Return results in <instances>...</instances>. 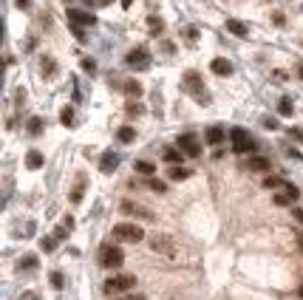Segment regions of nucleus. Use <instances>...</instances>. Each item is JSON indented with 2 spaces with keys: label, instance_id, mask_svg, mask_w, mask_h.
I'll return each instance as SVG.
<instances>
[{
  "label": "nucleus",
  "instance_id": "7",
  "mask_svg": "<svg viewBox=\"0 0 303 300\" xmlns=\"http://www.w3.org/2000/svg\"><path fill=\"white\" fill-rule=\"evenodd\" d=\"M125 63L131 68H136V71H145V68L151 66V54H148V49H134V51H128Z\"/></svg>",
  "mask_w": 303,
  "mask_h": 300
},
{
  "label": "nucleus",
  "instance_id": "44",
  "mask_svg": "<svg viewBox=\"0 0 303 300\" xmlns=\"http://www.w3.org/2000/svg\"><path fill=\"white\" fill-rule=\"evenodd\" d=\"M122 6H125V9H128V6H131V0H122Z\"/></svg>",
  "mask_w": 303,
  "mask_h": 300
},
{
  "label": "nucleus",
  "instance_id": "22",
  "mask_svg": "<svg viewBox=\"0 0 303 300\" xmlns=\"http://www.w3.org/2000/svg\"><path fill=\"white\" fill-rule=\"evenodd\" d=\"M134 170L136 173H142V176H153V173H156V167H153L151 162H142V159L134 165Z\"/></svg>",
  "mask_w": 303,
  "mask_h": 300
},
{
  "label": "nucleus",
  "instance_id": "36",
  "mask_svg": "<svg viewBox=\"0 0 303 300\" xmlns=\"http://www.w3.org/2000/svg\"><path fill=\"white\" fill-rule=\"evenodd\" d=\"M139 114H142V105L131 102V105H128V117H139Z\"/></svg>",
  "mask_w": 303,
  "mask_h": 300
},
{
  "label": "nucleus",
  "instance_id": "38",
  "mask_svg": "<svg viewBox=\"0 0 303 300\" xmlns=\"http://www.w3.org/2000/svg\"><path fill=\"white\" fill-rule=\"evenodd\" d=\"M264 128H272V131H275V128H278V122H275L272 117H264Z\"/></svg>",
  "mask_w": 303,
  "mask_h": 300
},
{
  "label": "nucleus",
  "instance_id": "45",
  "mask_svg": "<svg viewBox=\"0 0 303 300\" xmlns=\"http://www.w3.org/2000/svg\"><path fill=\"white\" fill-rule=\"evenodd\" d=\"M23 300H37V298H34V295H26V298H23Z\"/></svg>",
  "mask_w": 303,
  "mask_h": 300
},
{
  "label": "nucleus",
  "instance_id": "23",
  "mask_svg": "<svg viewBox=\"0 0 303 300\" xmlns=\"http://www.w3.org/2000/svg\"><path fill=\"white\" fill-rule=\"evenodd\" d=\"M264 187H269V190H284V187H286V182H284V179H278V176H267V179H264Z\"/></svg>",
  "mask_w": 303,
  "mask_h": 300
},
{
  "label": "nucleus",
  "instance_id": "1",
  "mask_svg": "<svg viewBox=\"0 0 303 300\" xmlns=\"http://www.w3.org/2000/svg\"><path fill=\"white\" fill-rule=\"evenodd\" d=\"M131 286H136V278L134 275H114V278H108L105 283H102V292L105 295H122V292H128Z\"/></svg>",
  "mask_w": 303,
  "mask_h": 300
},
{
  "label": "nucleus",
  "instance_id": "15",
  "mask_svg": "<svg viewBox=\"0 0 303 300\" xmlns=\"http://www.w3.org/2000/svg\"><path fill=\"white\" fill-rule=\"evenodd\" d=\"M227 29L236 34V37H247V34H250V29H247L241 20H227Z\"/></svg>",
  "mask_w": 303,
  "mask_h": 300
},
{
  "label": "nucleus",
  "instance_id": "39",
  "mask_svg": "<svg viewBox=\"0 0 303 300\" xmlns=\"http://www.w3.org/2000/svg\"><path fill=\"white\" fill-rule=\"evenodd\" d=\"M111 300H145V295H125V298H111Z\"/></svg>",
  "mask_w": 303,
  "mask_h": 300
},
{
  "label": "nucleus",
  "instance_id": "31",
  "mask_svg": "<svg viewBox=\"0 0 303 300\" xmlns=\"http://www.w3.org/2000/svg\"><path fill=\"white\" fill-rule=\"evenodd\" d=\"M60 122H63V125H71V122H74V108H63V114H60Z\"/></svg>",
  "mask_w": 303,
  "mask_h": 300
},
{
  "label": "nucleus",
  "instance_id": "3",
  "mask_svg": "<svg viewBox=\"0 0 303 300\" xmlns=\"http://www.w3.org/2000/svg\"><path fill=\"white\" fill-rule=\"evenodd\" d=\"M114 238L117 241H131V244H136V241L145 238V233H142L139 224H117L114 227Z\"/></svg>",
  "mask_w": 303,
  "mask_h": 300
},
{
  "label": "nucleus",
  "instance_id": "46",
  "mask_svg": "<svg viewBox=\"0 0 303 300\" xmlns=\"http://www.w3.org/2000/svg\"><path fill=\"white\" fill-rule=\"evenodd\" d=\"M298 292H301V298H303V283H301V289H298Z\"/></svg>",
  "mask_w": 303,
  "mask_h": 300
},
{
  "label": "nucleus",
  "instance_id": "34",
  "mask_svg": "<svg viewBox=\"0 0 303 300\" xmlns=\"http://www.w3.org/2000/svg\"><path fill=\"white\" fill-rule=\"evenodd\" d=\"M148 184H151V190H153V193H165V190H168L165 184H162V182H156V179H151Z\"/></svg>",
  "mask_w": 303,
  "mask_h": 300
},
{
  "label": "nucleus",
  "instance_id": "16",
  "mask_svg": "<svg viewBox=\"0 0 303 300\" xmlns=\"http://www.w3.org/2000/svg\"><path fill=\"white\" fill-rule=\"evenodd\" d=\"M207 142H210V145H221V142H224V128L213 125V128L207 131Z\"/></svg>",
  "mask_w": 303,
  "mask_h": 300
},
{
  "label": "nucleus",
  "instance_id": "14",
  "mask_svg": "<svg viewBox=\"0 0 303 300\" xmlns=\"http://www.w3.org/2000/svg\"><path fill=\"white\" fill-rule=\"evenodd\" d=\"M26 165H29V170H40V167H43V153H40V150H29Z\"/></svg>",
  "mask_w": 303,
  "mask_h": 300
},
{
  "label": "nucleus",
  "instance_id": "6",
  "mask_svg": "<svg viewBox=\"0 0 303 300\" xmlns=\"http://www.w3.org/2000/svg\"><path fill=\"white\" fill-rule=\"evenodd\" d=\"M119 210L125 213V216H134V218H142V221H153V210H148V207H142V204H134V201H122L119 204Z\"/></svg>",
  "mask_w": 303,
  "mask_h": 300
},
{
  "label": "nucleus",
  "instance_id": "11",
  "mask_svg": "<svg viewBox=\"0 0 303 300\" xmlns=\"http://www.w3.org/2000/svg\"><path fill=\"white\" fill-rule=\"evenodd\" d=\"M117 165H119V156L114 153V150H105L102 159H100V170H102V173H114Z\"/></svg>",
  "mask_w": 303,
  "mask_h": 300
},
{
  "label": "nucleus",
  "instance_id": "25",
  "mask_svg": "<svg viewBox=\"0 0 303 300\" xmlns=\"http://www.w3.org/2000/svg\"><path fill=\"white\" fill-rule=\"evenodd\" d=\"M83 190H85V182L80 179V182H77V187L71 190V201H74V204H80V201H83Z\"/></svg>",
  "mask_w": 303,
  "mask_h": 300
},
{
  "label": "nucleus",
  "instance_id": "40",
  "mask_svg": "<svg viewBox=\"0 0 303 300\" xmlns=\"http://www.w3.org/2000/svg\"><path fill=\"white\" fill-rule=\"evenodd\" d=\"M292 216H295V221H298V224H301V227H303V210H295Z\"/></svg>",
  "mask_w": 303,
  "mask_h": 300
},
{
  "label": "nucleus",
  "instance_id": "26",
  "mask_svg": "<svg viewBox=\"0 0 303 300\" xmlns=\"http://www.w3.org/2000/svg\"><path fill=\"white\" fill-rule=\"evenodd\" d=\"M54 247H57V238H54V235H49V238L40 241V250L43 252H54Z\"/></svg>",
  "mask_w": 303,
  "mask_h": 300
},
{
  "label": "nucleus",
  "instance_id": "28",
  "mask_svg": "<svg viewBox=\"0 0 303 300\" xmlns=\"http://www.w3.org/2000/svg\"><path fill=\"white\" fill-rule=\"evenodd\" d=\"M272 201H275L278 207H286V204H292V201H295V199H292V196H289L286 190H284V193H278V196H275V199H272Z\"/></svg>",
  "mask_w": 303,
  "mask_h": 300
},
{
  "label": "nucleus",
  "instance_id": "37",
  "mask_svg": "<svg viewBox=\"0 0 303 300\" xmlns=\"http://www.w3.org/2000/svg\"><path fill=\"white\" fill-rule=\"evenodd\" d=\"M289 136H292L295 142H303V131H301V128H289Z\"/></svg>",
  "mask_w": 303,
  "mask_h": 300
},
{
  "label": "nucleus",
  "instance_id": "2",
  "mask_svg": "<svg viewBox=\"0 0 303 300\" xmlns=\"http://www.w3.org/2000/svg\"><path fill=\"white\" fill-rule=\"evenodd\" d=\"M122 261H125V255H122V250L114 247V244H105V247L100 250V267L119 269V267H122Z\"/></svg>",
  "mask_w": 303,
  "mask_h": 300
},
{
  "label": "nucleus",
  "instance_id": "41",
  "mask_svg": "<svg viewBox=\"0 0 303 300\" xmlns=\"http://www.w3.org/2000/svg\"><path fill=\"white\" fill-rule=\"evenodd\" d=\"M17 6H20V9H26V6H29V0H15Z\"/></svg>",
  "mask_w": 303,
  "mask_h": 300
},
{
  "label": "nucleus",
  "instance_id": "4",
  "mask_svg": "<svg viewBox=\"0 0 303 300\" xmlns=\"http://www.w3.org/2000/svg\"><path fill=\"white\" fill-rule=\"evenodd\" d=\"M151 250L153 252H159V255H168V258H176V241H173V238H170V235H153L151 238Z\"/></svg>",
  "mask_w": 303,
  "mask_h": 300
},
{
  "label": "nucleus",
  "instance_id": "12",
  "mask_svg": "<svg viewBox=\"0 0 303 300\" xmlns=\"http://www.w3.org/2000/svg\"><path fill=\"white\" fill-rule=\"evenodd\" d=\"M210 68H213V74H219V77H230V74H233V63L224 60V57H216Z\"/></svg>",
  "mask_w": 303,
  "mask_h": 300
},
{
  "label": "nucleus",
  "instance_id": "17",
  "mask_svg": "<svg viewBox=\"0 0 303 300\" xmlns=\"http://www.w3.org/2000/svg\"><path fill=\"white\" fill-rule=\"evenodd\" d=\"M134 136H136V131L131 128V125H125V128H119V131H117V139L122 142V145H128V142H134Z\"/></svg>",
  "mask_w": 303,
  "mask_h": 300
},
{
  "label": "nucleus",
  "instance_id": "5",
  "mask_svg": "<svg viewBox=\"0 0 303 300\" xmlns=\"http://www.w3.org/2000/svg\"><path fill=\"white\" fill-rule=\"evenodd\" d=\"M230 142H233V150L236 153H250L252 150V139H250V133L244 128H233L230 131Z\"/></svg>",
  "mask_w": 303,
  "mask_h": 300
},
{
  "label": "nucleus",
  "instance_id": "10",
  "mask_svg": "<svg viewBox=\"0 0 303 300\" xmlns=\"http://www.w3.org/2000/svg\"><path fill=\"white\" fill-rule=\"evenodd\" d=\"M68 20H74L77 26H94L97 23V17L83 12V9H68Z\"/></svg>",
  "mask_w": 303,
  "mask_h": 300
},
{
  "label": "nucleus",
  "instance_id": "21",
  "mask_svg": "<svg viewBox=\"0 0 303 300\" xmlns=\"http://www.w3.org/2000/svg\"><path fill=\"white\" fill-rule=\"evenodd\" d=\"M278 114H281V117H292V114H295V108H292V100H289V97H284V100L278 102Z\"/></svg>",
  "mask_w": 303,
  "mask_h": 300
},
{
  "label": "nucleus",
  "instance_id": "43",
  "mask_svg": "<svg viewBox=\"0 0 303 300\" xmlns=\"http://www.w3.org/2000/svg\"><path fill=\"white\" fill-rule=\"evenodd\" d=\"M298 247L303 250V235H298Z\"/></svg>",
  "mask_w": 303,
  "mask_h": 300
},
{
  "label": "nucleus",
  "instance_id": "35",
  "mask_svg": "<svg viewBox=\"0 0 303 300\" xmlns=\"http://www.w3.org/2000/svg\"><path fill=\"white\" fill-rule=\"evenodd\" d=\"M148 26H151V32H162V20H159V17H151Z\"/></svg>",
  "mask_w": 303,
  "mask_h": 300
},
{
  "label": "nucleus",
  "instance_id": "24",
  "mask_svg": "<svg viewBox=\"0 0 303 300\" xmlns=\"http://www.w3.org/2000/svg\"><path fill=\"white\" fill-rule=\"evenodd\" d=\"M125 94H128V97H142V85L136 83V80H128V83H125Z\"/></svg>",
  "mask_w": 303,
  "mask_h": 300
},
{
  "label": "nucleus",
  "instance_id": "13",
  "mask_svg": "<svg viewBox=\"0 0 303 300\" xmlns=\"http://www.w3.org/2000/svg\"><path fill=\"white\" fill-rule=\"evenodd\" d=\"M168 179H170V182H185V179H190V170H187V167L173 165L168 170Z\"/></svg>",
  "mask_w": 303,
  "mask_h": 300
},
{
  "label": "nucleus",
  "instance_id": "42",
  "mask_svg": "<svg viewBox=\"0 0 303 300\" xmlns=\"http://www.w3.org/2000/svg\"><path fill=\"white\" fill-rule=\"evenodd\" d=\"M298 77L303 80V63H298Z\"/></svg>",
  "mask_w": 303,
  "mask_h": 300
},
{
  "label": "nucleus",
  "instance_id": "33",
  "mask_svg": "<svg viewBox=\"0 0 303 300\" xmlns=\"http://www.w3.org/2000/svg\"><path fill=\"white\" fill-rule=\"evenodd\" d=\"M83 71H88V74H94V71H97V63H94L91 57H85V60H83Z\"/></svg>",
  "mask_w": 303,
  "mask_h": 300
},
{
  "label": "nucleus",
  "instance_id": "19",
  "mask_svg": "<svg viewBox=\"0 0 303 300\" xmlns=\"http://www.w3.org/2000/svg\"><path fill=\"white\" fill-rule=\"evenodd\" d=\"M182 159H185V150H176V148L165 150V162H170V165H179Z\"/></svg>",
  "mask_w": 303,
  "mask_h": 300
},
{
  "label": "nucleus",
  "instance_id": "29",
  "mask_svg": "<svg viewBox=\"0 0 303 300\" xmlns=\"http://www.w3.org/2000/svg\"><path fill=\"white\" fill-rule=\"evenodd\" d=\"M51 286H54V289H63V286H66L63 272H51Z\"/></svg>",
  "mask_w": 303,
  "mask_h": 300
},
{
  "label": "nucleus",
  "instance_id": "30",
  "mask_svg": "<svg viewBox=\"0 0 303 300\" xmlns=\"http://www.w3.org/2000/svg\"><path fill=\"white\" fill-rule=\"evenodd\" d=\"M37 267V258L34 255H26V258H20V269H34Z\"/></svg>",
  "mask_w": 303,
  "mask_h": 300
},
{
  "label": "nucleus",
  "instance_id": "27",
  "mask_svg": "<svg viewBox=\"0 0 303 300\" xmlns=\"http://www.w3.org/2000/svg\"><path fill=\"white\" fill-rule=\"evenodd\" d=\"M40 71H43L46 77H51V74H54V60H51V57H43V63H40Z\"/></svg>",
  "mask_w": 303,
  "mask_h": 300
},
{
  "label": "nucleus",
  "instance_id": "20",
  "mask_svg": "<svg viewBox=\"0 0 303 300\" xmlns=\"http://www.w3.org/2000/svg\"><path fill=\"white\" fill-rule=\"evenodd\" d=\"M43 128H46V122H43L40 117L29 119V133H32V136H40V133H43Z\"/></svg>",
  "mask_w": 303,
  "mask_h": 300
},
{
  "label": "nucleus",
  "instance_id": "32",
  "mask_svg": "<svg viewBox=\"0 0 303 300\" xmlns=\"http://www.w3.org/2000/svg\"><path fill=\"white\" fill-rule=\"evenodd\" d=\"M68 233H71V227H66V224H63V227H57V230H54V238H57V241H63Z\"/></svg>",
  "mask_w": 303,
  "mask_h": 300
},
{
  "label": "nucleus",
  "instance_id": "18",
  "mask_svg": "<svg viewBox=\"0 0 303 300\" xmlns=\"http://www.w3.org/2000/svg\"><path fill=\"white\" fill-rule=\"evenodd\" d=\"M250 170H258V173H267V170H269V162H267L264 156H252V159H250Z\"/></svg>",
  "mask_w": 303,
  "mask_h": 300
},
{
  "label": "nucleus",
  "instance_id": "9",
  "mask_svg": "<svg viewBox=\"0 0 303 300\" xmlns=\"http://www.w3.org/2000/svg\"><path fill=\"white\" fill-rule=\"evenodd\" d=\"M179 150H185V156H190V159L202 156V145H199V139H196L193 133H182V136H179Z\"/></svg>",
  "mask_w": 303,
  "mask_h": 300
},
{
  "label": "nucleus",
  "instance_id": "8",
  "mask_svg": "<svg viewBox=\"0 0 303 300\" xmlns=\"http://www.w3.org/2000/svg\"><path fill=\"white\" fill-rule=\"evenodd\" d=\"M185 85H187V91H190V94H193L199 102H210L207 91H202V80H199V74H196V71H187V74H185Z\"/></svg>",
  "mask_w": 303,
  "mask_h": 300
}]
</instances>
